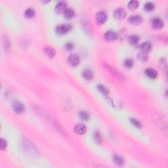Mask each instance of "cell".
Instances as JSON below:
<instances>
[{
    "label": "cell",
    "instance_id": "cell-24",
    "mask_svg": "<svg viewBox=\"0 0 168 168\" xmlns=\"http://www.w3.org/2000/svg\"><path fill=\"white\" fill-rule=\"evenodd\" d=\"M138 41H139V38L136 35L130 36L128 38V42L131 45H136L138 42Z\"/></svg>",
    "mask_w": 168,
    "mask_h": 168
},
{
    "label": "cell",
    "instance_id": "cell-11",
    "mask_svg": "<svg viewBox=\"0 0 168 168\" xmlns=\"http://www.w3.org/2000/svg\"><path fill=\"white\" fill-rule=\"evenodd\" d=\"M86 131H87L86 126L83 124H78L74 127L75 133L78 134V135H83L86 132Z\"/></svg>",
    "mask_w": 168,
    "mask_h": 168
},
{
    "label": "cell",
    "instance_id": "cell-4",
    "mask_svg": "<svg viewBox=\"0 0 168 168\" xmlns=\"http://www.w3.org/2000/svg\"><path fill=\"white\" fill-rule=\"evenodd\" d=\"M127 15L126 11L123 8H118L115 9L113 13L114 18L117 20H122L124 19Z\"/></svg>",
    "mask_w": 168,
    "mask_h": 168
},
{
    "label": "cell",
    "instance_id": "cell-15",
    "mask_svg": "<svg viewBox=\"0 0 168 168\" xmlns=\"http://www.w3.org/2000/svg\"><path fill=\"white\" fill-rule=\"evenodd\" d=\"M113 162L115 163L116 165H118V166H122V165H124V159L118 154H114L112 157Z\"/></svg>",
    "mask_w": 168,
    "mask_h": 168
},
{
    "label": "cell",
    "instance_id": "cell-26",
    "mask_svg": "<svg viewBox=\"0 0 168 168\" xmlns=\"http://www.w3.org/2000/svg\"><path fill=\"white\" fill-rule=\"evenodd\" d=\"M133 65H134V62L133 60L131 59V58H126V60H124V67L127 68V69H131L133 67Z\"/></svg>",
    "mask_w": 168,
    "mask_h": 168
},
{
    "label": "cell",
    "instance_id": "cell-20",
    "mask_svg": "<svg viewBox=\"0 0 168 168\" xmlns=\"http://www.w3.org/2000/svg\"><path fill=\"white\" fill-rule=\"evenodd\" d=\"M137 57L138 58V60L143 62H146V61L149 60L148 53H144V52L142 51H139V53L137 54Z\"/></svg>",
    "mask_w": 168,
    "mask_h": 168
},
{
    "label": "cell",
    "instance_id": "cell-16",
    "mask_svg": "<svg viewBox=\"0 0 168 168\" xmlns=\"http://www.w3.org/2000/svg\"><path fill=\"white\" fill-rule=\"evenodd\" d=\"M145 74H146V76H148L149 78L151 79H155L158 76L157 72H156L154 69H151V68H149V69L146 70Z\"/></svg>",
    "mask_w": 168,
    "mask_h": 168
},
{
    "label": "cell",
    "instance_id": "cell-21",
    "mask_svg": "<svg viewBox=\"0 0 168 168\" xmlns=\"http://www.w3.org/2000/svg\"><path fill=\"white\" fill-rule=\"evenodd\" d=\"M97 89H98L99 91L103 95H108L109 94V93H110L108 88L106 87L105 86H104L103 85H102V84H99V85H97Z\"/></svg>",
    "mask_w": 168,
    "mask_h": 168
},
{
    "label": "cell",
    "instance_id": "cell-7",
    "mask_svg": "<svg viewBox=\"0 0 168 168\" xmlns=\"http://www.w3.org/2000/svg\"><path fill=\"white\" fill-rule=\"evenodd\" d=\"M95 19H96L97 23L99 24H103L105 23L106 20H107V15L103 11H101V12L97 13L96 16H95Z\"/></svg>",
    "mask_w": 168,
    "mask_h": 168
},
{
    "label": "cell",
    "instance_id": "cell-22",
    "mask_svg": "<svg viewBox=\"0 0 168 168\" xmlns=\"http://www.w3.org/2000/svg\"><path fill=\"white\" fill-rule=\"evenodd\" d=\"M128 8L131 10H135L139 6V2L137 0H131L128 3Z\"/></svg>",
    "mask_w": 168,
    "mask_h": 168
},
{
    "label": "cell",
    "instance_id": "cell-1",
    "mask_svg": "<svg viewBox=\"0 0 168 168\" xmlns=\"http://www.w3.org/2000/svg\"><path fill=\"white\" fill-rule=\"evenodd\" d=\"M103 66L105 68V69L107 70L113 76L115 77L117 79H118L119 81H125V79H126L125 76L121 73V72H120L116 69H115V68L112 67V66L109 65L108 64H107V63H103Z\"/></svg>",
    "mask_w": 168,
    "mask_h": 168
},
{
    "label": "cell",
    "instance_id": "cell-18",
    "mask_svg": "<svg viewBox=\"0 0 168 168\" xmlns=\"http://www.w3.org/2000/svg\"><path fill=\"white\" fill-rule=\"evenodd\" d=\"M75 15V13L74 11L72 9H67V10L65 11V12L64 13V17L67 20H70L72 19H73Z\"/></svg>",
    "mask_w": 168,
    "mask_h": 168
},
{
    "label": "cell",
    "instance_id": "cell-17",
    "mask_svg": "<svg viewBox=\"0 0 168 168\" xmlns=\"http://www.w3.org/2000/svg\"><path fill=\"white\" fill-rule=\"evenodd\" d=\"M78 116L79 119L82 121H87L90 118V115L89 113H88L87 111L85 110H81L79 112Z\"/></svg>",
    "mask_w": 168,
    "mask_h": 168
},
{
    "label": "cell",
    "instance_id": "cell-5",
    "mask_svg": "<svg viewBox=\"0 0 168 168\" xmlns=\"http://www.w3.org/2000/svg\"><path fill=\"white\" fill-rule=\"evenodd\" d=\"M13 110L17 114H21L25 110V106L23 104L20 103L19 101H15L13 102L12 104Z\"/></svg>",
    "mask_w": 168,
    "mask_h": 168
},
{
    "label": "cell",
    "instance_id": "cell-25",
    "mask_svg": "<svg viewBox=\"0 0 168 168\" xmlns=\"http://www.w3.org/2000/svg\"><path fill=\"white\" fill-rule=\"evenodd\" d=\"M154 7H155V5L153 2H147L144 6V9L147 12H151L154 9Z\"/></svg>",
    "mask_w": 168,
    "mask_h": 168
},
{
    "label": "cell",
    "instance_id": "cell-23",
    "mask_svg": "<svg viewBox=\"0 0 168 168\" xmlns=\"http://www.w3.org/2000/svg\"><path fill=\"white\" fill-rule=\"evenodd\" d=\"M93 140H94L95 142H96L97 144L101 143L102 140H103V137H102V135H101V133H99L98 131H96L94 133Z\"/></svg>",
    "mask_w": 168,
    "mask_h": 168
},
{
    "label": "cell",
    "instance_id": "cell-3",
    "mask_svg": "<svg viewBox=\"0 0 168 168\" xmlns=\"http://www.w3.org/2000/svg\"><path fill=\"white\" fill-rule=\"evenodd\" d=\"M68 62L73 67H76L80 63V58L76 54H72L68 58Z\"/></svg>",
    "mask_w": 168,
    "mask_h": 168
},
{
    "label": "cell",
    "instance_id": "cell-6",
    "mask_svg": "<svg viewBox=\"0 0 168 168\" xmlns=\"http://www.w3.org/2000/svg\"><path fill=\"white\" fill-rule=\"evenodd\" d=\"M67 3L64 1H62L56 4L55 8H54V11H55V12L57 13V14H62V13H64L65 12V11L67 9Z\"/></svg>",
    "mask_w": 168,
    "mask_h": 168
},
{
    "label": "cell",
    "instance_id": "cell-30",
    "mask_svg": "<svg viewBox=\"0 0 168 168\" xmlns=\"http://www.w3.org/2000/svg\"><path fill=\"white\" fill-rule=\"evenodd\" d=\"M42 3H49V1H42Z\"/></svg>",
    "mask_w": 168,
    "mask_h": 168
},
{
    "label": "cell",
    "instance_id": "cell-12",
    "mask_svg": "<svg viewBox=\"0 0 168 168\" xmlns=\"http://www.w3.org/2000/svg\"><path fill=\"white\" fill-rule=\"evenodd\" d=\"M82 76L86 80H91L93 78V72L89 69H85L82 72Z\"/></svg>",
    "mask_w": 168,
    "mask_h": 168
},
{
    "label": "cell",
    "instance_id": "cell-10",
    "mask_svg": "<svg viewBox=\"0 0 168 168\" xmlns=\"http://www.w3.org/2000/svg\"><path fill=\"white\" fill-rule=\"evenodd\" d=\"M163 20L160 19V18L156 17L154 18L152 20V26L153 27L154 29H161L163 27Z\"/></svg>",
    "mask_w": 168,
    "mask_h": 168
},
{
    "label": "cell",
    "instance_id": "cell-14",
    "mask_svg": "<svg viewBox=\"0 0 168 168\" xmlns=\"http://www.w3.org/2000/svg\"><path fill=\"white\" fill-rule=\"evenodd\" d=\"M44 51L45 54H46V55L48 56V57L51 58H53L56 54V51H55V50H54V49L53 48V47H50V46L45 47L44 49Z\"/></svg>",
    "mask_w": 168,
    "mask_h": 168
},
{
    "label": "cell",
    "instance_id": "cell-29",
    "mask_svg": "<svg viewBox=\"0 0 168 168\" xmlns=\"http://www.w3.org/2000/svg\"><path fill=\"white\" fill-rule=\"evenodd\" d=\"M65 49L67 50V51H72L74 49V45L73 43L72 42H69L67 43V44L65 45Z\"/></svg>",
    "mask_w": 168,
    "mask_h": 168
},
{
    "label": "cell",
    "instance_id": "cell-28",
    "mask_svg": "<svg viewBox=\"0 0 168 168\" xmlns=\"http://www.w3.org/2000/svg\"><path fill=\"white\" fill-rule=\"evenodd\" d=\"M7 140L5 139H4V138H1V147H0V149H1V151H4V150L7 148Z\"/></svg>",
    "mask_w": 168,
    "mask_h": 168
},
{
    "label": "cell",
    "instance_id": "cell-8",
    "mask_svg": "<svg viewBox=\"0 0 168 168\" xmlns=\"http://www.w3.org/2000/svg\"><path fill=\"white\" fill-rule=\"evenodd\" d=\"M143 19L139 15L131 16L128 19V22L133 25H140L142 23Z\"/></svg>",
    "mask_w": 168,
    "mask_h": 168
},
{
    "label": "cell",
    "instance_id": "cell-27",
    "mask_svg": "<svg viewBox=\"0 0 168 168\" xmlns=\"http://www.w3.org/2000/svg\"><path fill=\"white\" fill-rule=\"evenodd\" d=\"M131 124L135 127L137 128H140L142 127V124L140 123V121H138V120L135 118H131L130 119Z\"/></svg>",
    "mask_w": 168,
    "mask_h": 168
},
{
    "label": "cell",
    "instance_id": "cell-13",
    "mask_svg": "<svg viewBox=\"0 0 168 168\" xmlns=\"http://www.w3.org/2000/svg\"><path fill=\"white\" fill-rule=\"evenodd\" d=\"M152 49V44L150 42H145L143 44L140 45V51L148 53Z\"/></svg>",
    "mask_w": 168,
    "mask_h": 168
},
{
    "label": "cell",
    "instance_id": "cell-2",
    "mask_svg": "<svg viewBox=\"0 0 168 168\" xmlns=\"http://www.w3.org/2000/svg\"><path fill=\"white\" fill-rule=\"evenodd\" d=\"M72 30V26L69 24H64L56 26L55 32L58 35H65Z\"/></svg>",
    "mask_w": 168,
    "mask_h": 168
},
{
    "label": "cell",
    "instance_id": "cell-9",
    "mask_svg": "<svg viewBox=\"0 0 168 168\" xmlns=\"http://www.w3.org/2000/svg\"><path fill=\"white\" fill-rule=\"evenodd\" d=\"M118 37V36L114 31L109 30L104 34V38L108 42H112V41L116 40Z\"/></svg>",
    "mask_w": 168,
    "mask_h": 168
},
{
    "label": "cell",
    "instance_id": "cell-19",
    "mask_svg": "<svg viewBox=\"0 0 168 168\" xmlns=\"http://www.w3.org/2000/svg\"><path fill=\"white\" fill-rule=\"evenodd\" d=\"M35 15V11L32 8H28L24 12V17L27 19H32V18L34 17Z\"/></svg>",
    "mask_w": 168,
    "mask_h": 168
}]
</instances>
